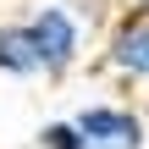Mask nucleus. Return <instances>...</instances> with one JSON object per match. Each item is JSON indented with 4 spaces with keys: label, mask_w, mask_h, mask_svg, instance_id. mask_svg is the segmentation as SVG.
Segmentation results:
<instances>
[{
    "label": "nucleus",
    "mask_w": 149,
    "mask_h": 149,
    "mask_svg": "<svg viewBox=\"0 0 149 149\" xmlns=\"http://www.w3.org/2000/svg\"><path fill=\"white\" fill-rule=\"evenodd\" d=\"M39 149H88V138H83V127L72 116H61V122H44L39 127Z\"/></svg>",
    "instance_id": "5"
},
{
    "label": "nucleus",
    "mask_w": 149,
    "mask_h": 149,
    "mask_svg": "<svg viewBox=\"0 0 149 149\" xmlns=\"http://www.w3.org/2000/svg\"><path fill=\"white\" fill-rule=\"evenodd\" d=\"M105 72L116 83H149V11H116L105 28V50H100Z\"/></svg>",
    "instance_id": "2"
},
{
    "label": "nucleus",
    "mask_w": 149,
    "mask_h": 149,
    "mask_svg": "<svg viewBox=\"0 0 149 149\" xmlns=\"http://www.w3.org/2000/svg\"><path fill=\"white\" fill-rule=\"evenodd\" d=\"M122 6H127V11H149V0H122Z\"/></svg>",
    "instance_id": "6"
},
{
    "label": "nucleus",
    "mask_w": 149,
    "mask_h": 149,
    "mask_svg": "<svg viewBox=\"0 0 149 149\" xmlns=\"http://www.w3.org/2000/svg\"><path fill=\"white\" fill-rule=\"evenodd\" d=\"M28 28H33V39H39L44 77H50V83H55V77H66V72L83 61L88 33H83V17H77L72 6H39V11L28 17Z\"/></svg>",
    "instance_id": "1"
},
{
    "label": "nucleus",
    "mask_w": 149,
    "mask_h": 149,
    "mask_svg": "<svg viewBox=\"0 0 149 149\" xmlns=\"http://www.w3.org/2000/svg\"><path fill=\"white\" fill-rule=\"evenodd\" d=\"M0 77H17V83H33L44 77V55H39V39L22 22H0Z\"/></svg>",
    "instance_id": "4"
},
{
    "label": "nucleus",
    "mask_w": 149,
    "mask_h": 149,
    "mask_svg": "<svg viewBox=\"0 0 149 149\" xmlns=\"http://www.w3.org/2000/svg\"><path fill=\"white\" fill-rule=\"evenodd\" d=\"M83 127L88 149H149V122L138 105H116V100H94L72 116Z\"/></svg>",
    "instance_id": "3"
}]
</instances>
